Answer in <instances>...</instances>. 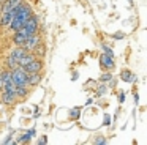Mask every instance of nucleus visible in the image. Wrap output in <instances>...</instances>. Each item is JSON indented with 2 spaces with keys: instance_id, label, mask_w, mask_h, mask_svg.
I'll return each mask as SVG.
<instances>
[{
  "instance_id": "f257e3e1",
  "label": "nucleus",
  "mask_w": 147,
  "mask_h": 145,
  "mask_svg": "<svg viewBox=\"0 0 147 145\" xmlns=\"http://www.w3.org/2000/svg\"><path fill=\"white\" fill-rule=\"evenodd\" d=\"M32 16V9H30V6L24 5V3H19V5L16 6V8L13 9V17H11V28H13L14 32L19 30V28H22V25L26 24V21Z\"/></svg>"
},
{
  "instance_id": "f03ea898",
  "label": "nucleus",
  "mask_w": 147,
  "mask_h": 145,
  "mask_svg": "<svg viewBox=\"0 0 147 145\" xmlns=\"http://www.w3.org/2000/svg\"><path fill=\"white\" fill-rule=\"evenodd\" d=\"M27 74H29V72H27L24 68H21V66H16V68H14V71L11 72V79H13L14 85H16V87H21V85H27Z\"/></svg>"
},
{
  "instance_id": "7ed1b4c3",
  "label": "nucleus",
  "mask_w": 147,
  "mask_h": 145,
  "mask_svg": "<svg viewBox=\"0 0 147 145\" xmlns=\"http://www.w3.org/2000/svg\"><path fill=\"white\" fill-rule=\"evenodd\" d=\"M24 54H26V49H24L22 46L18 47V49H14L13 52H11V55L8 57V62H7L8 66H11V68H16V66H18V62H19V58L24 55Z\"/></svg>"
},
{
  "instance_id": "20e7f679",
  "label": "nucleus",
  "mask_w": 147,
  "mask_h": 145,
  "mask_svg": "<svg viewBox=\"0 0 147 145\" xmlns=\"http://www.w3.org/2000/svg\"><path fill=\"white\" fill-rule=\"evenodd\" d=\"M2 82H3V87H2V90L16 93V85H14L13 79H11V72H8V71L3 72V74H2Z\"/></svg>"
},
{
  "instance_id": "39448f33",
  "label": "nucleus",
  "mask_w": 147,
  "mask_h": 145,
  "mask_svg": "<svg viewBox=\"0 0 147 145\" xmlns=\"http://www.w3.org/2000/svg\"><path fill=\"white\" fill-rule=\"evenodd\" d=\"M11 17H13V8L8 5V2H5L3 11H2V25H8L11 22Z\"/></svg>"
},
{
  "instance_id": "423d86ee",
  "label": "nucleus",
  "mask_w": 147,
  "mask_h": 145,
  "mask_svg": "<svg viewBox=\"0 0 147 145\" xmlns=\"http://www.w3.org/2000/svg\"><path fill=\"white\" fill-rule=\"evenodd\" d=\"M22 28H24V30H26L29 35H35V33H36V30H38V24H36V19L30 16V17L26 21V24L22 25Z\"/></svg>"
},
{
  "instance_id": "0eeeda50",
  "label": "nucleus",
  "mask_w": 147,
  "mask_h": 145,
  "mask_svg": "<svg viewBox=\"0 0 147 145\" xmlns=\"http://www.w3.org/2000/svg\"><path fill=\"white\" fill-rule=\"evenodd\" d=\"M29 36H30V35L27 33L24 28H19V30H16V35H14V43H16L18 46H22Z\"/></svg>"
},
{
  "instance_id": "6e6552de",
  "label": "nucleus",
  "mask_w": 147,
  "mask_h": 145,
  "mask_svg": "<svg viewBox=\"0 0 147 145\" xmlns=\"http://www.w3.org/2000/svg\"><path fill=\"white\" fill-rule=\"evenodd\" d=\"M36 46H38V36H36V35H30L26 40V43L22 44V47L26 50H33Z\"/></svg>"
},
{
  "instance_id": "1a4fd4ad",
  "label": "nucleus",
  "mask_w": 147,
  "mask_h": 145,
  "mask_svg": "<svg viewBox=\"0 0 147 145\" xmlns=\"http://www.w3.org/2000/svg\"><path fill=\"white\" fill-rule=\"evenodd\" d=\"M100 63H101V66H105V68H108V69H112L115 65L112 55H109V54H103V55L100 57Z\"/></svg>"
},
{
  "instance_id": "9d476101",
  "label": "nucleus",
  "mask_w": 147,
  "mask_h": 145,
  "mask_svg": "<svg viewBox=\"0 0 147 145\" xmlns=\"http://www.w3.org/2000/svg\"><path fill=\"white\" fill-rule=\"evenodd\" d=\"M41 68H43L41 62H38V60H35V58H33L29 65L24 66V69H26L27 72H40V71H41Z\"/></svg>"
},
{
  "instance_id": "9b49d317",
  "label": "nucleus",
  "mask_w": 147,
  "mask_h": 145,
  "mask_svg": "<svg viewBox=\"0 0 147 145\" xmlns=\"http://www.w3.org/2000/svg\"><path fill=\"white\" fill-rule=\"evenodd\" d=\"M40 81H41L40 72H29V74H27V84L36 85V84H40Z\"/></svg>"
},
{
  "instance_id": "f8f14e48",
  "label": "nucleus",
  "mask_w": 147,
  "mask_h": 145,
  "mask_svg": "<svg viewBox=\"0 0 147 145\" xmlns=\"http://www.w3.org/2000/svg\"><path fill=\"white\" fill-rule=\"evenodd\" d=\"M14 98H16V93H13V91H3L0 99L5 104H11V103H14Z\"/></svg>"
},
{
  "instance_id": "ddd939ff",
  "label": "nucleus",
  "mask_w": 147,
  "mask_h": 145,
  "mask_svg": "<svg viewBox=\"0 0 147 145\" xmlns=\"http://www.w3.org/2000/svg\"><path fill=\"white\" fill-rule=\"evenodd\" d=\"M33 58H35L33 55H30V54H27V52H26V54H24V55L19 58V62H18V65H19L21 68H24V66H26V65H29V63L32 62Z\"/></svg>"
},
{
  "instance_id": "4468645a",
  "label": "nucleus",
  "mask_w": 147,
  "mask_h": 145,
  "mask_svg": "<svg viewBox=\"0 0 147 145\" xmlns=\"http://www.w3.org/2000/svg\"><path fill=\"white\" fill-rule=\"evenodd\" d=\"M122 79H123L125 82H133L134 81V76L131 71H128V69H125V71H122Z\"/></svg>"
},
{
  "instance_id": "2eb2a0df",
  "label": "nucleus",
  "mask_w": 147,
  "mask_h": 145,
  "mask_svg": "<svg viewBox=\"0 0 147 145\" xmlns=\"http://www.w3.org/2000/svg\"><path fill=\"white\" fill-rule=\"evenodd\" d=\"M33 136H35V129H32V131H29L26 136H22V137H21V142H29L30 137H33Z\"/></svg>"
},
{
  "instance_id": "dca6fc26",
  "label": "nucleus",
  "mask_w": 147,
  "mask_h": 145,
  "mask_svg": "<svg viewBox=\"0 0 147 145\" xmlns=\"http://www.w3.org/2000/svg\"><path fill=\"white\" fill-rule=\"evenodd\" d=\"M7 2H8V5H10L11 6V8H16V6L18 5H19V3H22V2H21V0H7Z\"/></svg>"
},
{
  "instance_id": "f3484780",
  "label": "nucleus",
  "mask_w": 147,
  "mask_h": 145,
  "mask_svg": "<svg viewBox=\"0 0 147 145\" xmlns=\"http://www.w3.org/2000/svg\"><path fill=\"white\" fill-rule=\"evenodd\" d=\"M95 144H98V145H103V144H106V140H105V137H98L95 140Z\"/></svg>"
},
{
  "instance_id": "a211bd4d",
  "label": "nucleus",
  "mask_w": 147,
  "mask_h": 145,
  "mask_svg": "<svg viewBox=\"0 0 147 145\" xmlns=\"http://www.w3.org/2000/svg\"><path fill=\"white\" fill-rule=\"evenodd\" d=\"M111 77H112V76H111V74H103V77H101V81H111Z\"/></svg>"
},
{
  "instance_id": "6ab92c4d",
  "label": "nucleus",
  "mask_w": 147,
  "mask_h": 145,
  "mask_svg": "<svg viewBox=\"0 0 147 145\" xmlns=\"http://www.w3.org/2000/svg\"><path fill=\"white\" fill-rule=\"evenodd\" d=\"M109 123H111V117L106 113V115H105V125H109Z\"/></svg>"
},
{
  "instance_id": "aec40b11",
  "label": "nucleus",
  "mask_w": 147,
  "mask_h": 145,
  "mask_svg": "<svg viewBox=\"0 0 147 145\" xmlns=\"http://www.w3.org/2000/svg\"><path fill=\"white\" fill-rule=\"evenodd\" d=\"M103 49L106 50V54H109V55H112V50H111V47H108V46H103Z\"/></svg>"
},
{
  "instance_id": "412c9836",
  "label": "nucleus",
  "mask_w": 147,
  "mask_h": 145,
  "mask_svg": "<svg viewBox=\"0 0 147 145\" xmlns=\"http://www.w3.org/2000/svg\"><path fill=\"white\" fill-rule=\"evenodd\" d=\"M119 99H120L122 103H123V99H125V95H123V93H120V96H119Z\"/></svg>"
},
{
  "instance_id": "4be33fe9",
  "label": "nucleus",
  "mask_w": 147,
  "mask_h": 145,
  "mask_svg": "<svg viewBox=\"0 0 147 145\" xmlns=\"http://www.w3.org/2000/svg\"><path fill=\"white\" fill-rule=\"evenodd\" d=\"M2 87H3V82H2V74H0V90H2Z\"/></svg>"
}]
</instances>
